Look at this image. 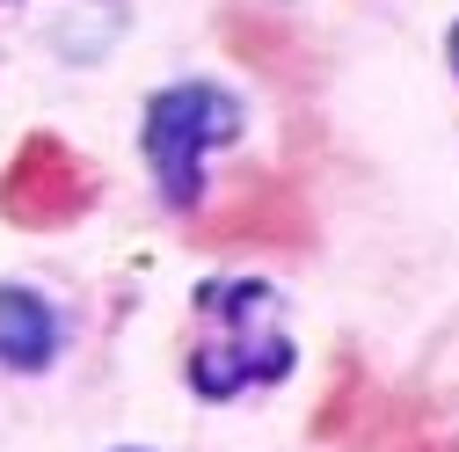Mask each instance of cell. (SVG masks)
<instances>
[{
    "label": "cell",
    "mask_w": 459,
    "mask_h": 452,
    "mask_svg": "<svg viewBox=\"0 0 459 452\" xmlns=\"http://www.w3.org/2000/svg\"><path fill=\"white\" fill-rule=\"evenodd\" d=\"M292 372V335H284V300L255 277L204 292V343L190 351V387L204 402H234L248 387H270Z\"/></svg>",
    "instance_id": "obj_1"
},
{
    "label": "cell",
    "mask_w": 459,
    "mask_h": 452,
    "mask_svg": "<svg viewBox=\"0 0 459 452\" xmlns=\"http://www.w3.org/2000/svg\"><path fill=\"white\" fill-rule=\"evenodd\" d=\"M146 161H153V183L168 197V212H197L204 197V153L212 146H234L241 139V102L212 88V81H176L146 102Z\"/></svg>",
    "instance_id": "obj_2"
},
{
    "label": "cell",
    "mask_w": 459,
    "mask_h": 452,
    "mask_svg": "<svg viewBox=\"0 0 459 452\" xmlns=\"http://www.w3.org/2000/svg\"><path fill=\"white\" fill-rule=\"evenodd\" d=\"M88 204H95V168L59 132H37V139L15 146L8 176H0V212H8L15 226L51 234V226H74Z\"/></svg>",
    "instance_id": "obj_3"
},
{
    "label": "cell",
    "mask_w": 459,
    "mask_h": 452,
    "mask_svg": "<svg viewBox=\"0 0 459 452\" xmlns=\"http://www.w3.org/2000/svg\"><path fill=\"white\" fill-rule=\"evenodd\" d=\"M51 351H59V314L22 285H0V365L8 372H44Z\"/></svg>",
    "instance_id": "obj_4"
},
{
    "label": "cell",
    "mask_w": 459,
    "mask_h": 452,
    "mask_svg": "<svg viewBox=\"0 0 459 452\" xmlns=\"http://www.w3.org/2000/svg\"><path fill=\"white\" fill-rule=\"evenodd\" d=\"M219 234H284V241H299V234H307V219H299L292 190H277V183L248 176V183L234 190V212L219 219Z\"/></svg>",
    "instance_id": "obj_5"
},
{
    "label": "cell",
    "mask_w": 459,
    "mask_h": 452,
    "mask_svg": "<svg viewBox=\"0 0 459 452\" xmlns=\"http://www.w3.org/2000/svg\"><path fill=\"white\" fill-rule=\"evenodd\" d=\"M452 66H459V30H452Z\"/></svg>",
    "instance_id": "obj_6"
}]
</instances>
